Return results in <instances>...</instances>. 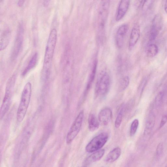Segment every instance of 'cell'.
Returning a JSON list of instances; mask_svg holds the SVG:
<instances>
[{
	"label": "cell",
	"mask_w": 167,
	"mask_h": 167,
	"mask_svg": "<svg viewBox=\"0 0 167 167\" xmlns=\"http://www.w3.org/2000/svg\"><path fill=\"white\" fill-rule=\"evenodd\" d=\"M32 94V85L29 82L25 84L23 90L21 100L17 112V121L21 122L24 119L29 105Z\"/></svg>",
	"instance_id": "6da1fadb"
},
{
	"label": "cell",
	"mask_w": 167,
	"mask_h": 167,
	"mask_svg": "<svg viewBox=\"0 0 167 167\" xmlns=\"http://www.w3.org/2000/svg\"><path fill=\"white\" fill-rule=\"evenodd\" d=\"M110 1H102L100 2L98 11V29L99 40H103L105 34V28L108 18Z\"/></svg>",
	"instance_id": "7a4b0ae2"
},
{
	"label": "cell",
	"mask_w": 167,
	"mask_h": 167,
	"mask_svg": "<svg viewBox=\"0 0 167 167\" xmlns=\"http://www.w3.org/2000/svg\"><path fill=\"white\" fill-rule=\"evenodd\" d=\"M57 39V32L55 29L51 30L46 47L43 68L51 69Z\"/></svg>",
	"instance_id": "3957f363"
},
{
	"label": "cell",
	"mask_w": 167,
	"mask_h": 167,
	"mask_svg": "<svg viewBox=\"0 0 167 167\" xmlns=\"http://www.w3.org/2000/svg\"><path fill=\"white\" fill-rule=\"evenodd\" d=\"M16 76L13 75L8 80L7 84L4 98L0 111V119L1 120L7 113L10 108L14 92Z\"/></svg>",
	"instance_id": "277c9868"
},
{
	"label": "cell",
	"mask_w": 167,
	"mask_h": 167,
	"mask_svg": "<svg viewBox=\"0 0 167 167\" xmlns=\"http://www.w3.org/2000/svg\"><path fill=\"white\" fill-rule=\"evenodd\" d=\"M111 83V78L107 72H103L100 73L96 85V96H103L105 95L109 91Z\"/></svg>",
	"instance_id": "5b68a950"
},
{
	"label": "cell",
	"mask_w": 167,
	"mask_h": 167,
	"mask_svg": "<svg viewBox=\"0 0 167 167\" xmlns=\"http://www.w3.org/2000/svg\"><path fill=\"white\" fill-rule=\"evenodd\" d=\"M108 139L107 133H103L92 139L86 147V151L92 153L99 151L104 146Z\"/></svg>",
	"instance_id": "8992f818"
},
{
	"label": "cell",
	"mask_w": 167,
	"mask_h": 167,
	"mask_svg": "<svg viewBox=\"0 0 167 167\" xmlns=\"http://www.w3.org/2000/svg\"><path fill=\"white\" fill-rule=\"evenodd\" d=\"M84 116V112L82 111L73 122L66 136V142L68 144L71 143L78 134L81 128Z\"/></svg>",
	"instance_id": "52a82bcc"
},
{
	"label": "cell",
	"mask_w": 167,
	"mask_h": 167,
	"mask_svg": "<svg viewBox=\"0 0 167 167\" xmlns=\"http://www.w3.org/2000/svg\"><path fill=\"white\" fill-rule=\"evenodd\" d=\"M24 32L23 25L22 24H20L11 53V58L12 61H15L17 58L21 51L23 45Z\"/></svg>",
	"instance_id": "ba28073f"
},
{
	"label": "cell",
	"mask_w": 167,
	"mask_h": 167,
	"mask_svg": "<svg viewBox=\"0 0 167 167\" xmlns=\"http://www.w3.org/2000/svg\"><path fill=\"white\" fill-rule=\"evenodd\" d=\"M129 28L128 24H123L119 26L116 31L115 41L116 46L119 49L122 48L124 45Z\"/></svg>",
	"instance_id": "9c48e42d"
},
{
	"label": "cell",
	"mask_w": 167,
	"mask_h": 167,
	"mask_svg": "<svg viewBox=\"0 0 167 167\" xmlns=\"http://www.w3.org/2000/svg\"><path fill=\"white\" fill-rule=\"evenodd\" d=\"M140 35V26L135 25L132 29L129 42L128 48L130 51L132 50L138 42Z\"/></svg>",
	"instance_id": "30bf717a"
},
{
	"label": "cell",
	"mask_w": 167,
	"mask_h": 167,
	"mask_svg": "<svg viewBox=\"0 0 167 167\" xmlns=\"http://www.w3.org/2000/svg\"><path fill=\"white\" fill-rule=\"evenodd\" d=\"M130 5L129 1H121L119 2L115 16L116 21H121L124 17L128 10Z\"/></svg>",
	"instance_id": "8fae6325"
},
{
	"label": "cell",
	"mask_w": 167,
	"mask_h": 167,
	"mask_svg": "<svg viewBox=\"0 0 167 167\" xmlns=\"http://www.w3.org/2000/svg\"><path fill=\"white\" fill-rule=\"evenodd\" d=\"M1 42L0 49L1 51L4 50L8 45L11 38V32L9 28L5 26L1 29Z\"/></svg>",
	"instance_id": "7c38bea8"
},
{
	"label": "cell",
	"mask_w": 167,
	"mask_h": 167,
	"mask_svg": "<svg viewBox=\"0 0 167 167\" xmlns=\"http://www.w3.org/2000/svg\"><path fill=\"white\" fill-rule=\"evenodd\" d=\"M161 21L162 20L158 16H156L154 19L151 26L149 35V40L152 41L155 40L157 36L159 30L161 28Z\"/></svg>",
	"instance_id": "4fadbf2b"
},
{
	"label": "cell",
	"mask_w": 167,
	"mask_h": 167,
	"mask_svg": "<svg viewBox=\"0 0 167 167\" xmlns=\"http://www.w3.org/2000/svg\"><path fill=\"white\" fill-rule=\"evenodd\" d=\"M112 117L111 110L108 108L103 109L100 112L98 115V120L100 122L104 125H108L111 121Z\"/></svg>",
	"instance_id": "5bb4252c"
},
{
	"label": "cell",
	"mask_w": 167,
	"mask_h": 167,
	"mask_svg": "<svg viewBox=\"0 0 167 167\" xmlns=\"http://www.w3.org/2000/svg\"><path fill=\"white\" fill-rule=\"evenodd\" d=\"M156 121V117L152 112H150L147 118L146 123V127L144 131L145 135L150 134L154 127Z\"/></svg>",
	"instance_id": "9a60e30c"
},
{
	"label": "cell",
	"mask_w": 167,
	"mask_h": 167,
	"mask_svg": "<svg viewBox=\"0 0 167 167\" xmlns=\"http://www.w3.org/2000/svg\"><path fill=\"white\" fill-rule=\"evenodd\" d=\"M97 60L95 59L93 62L91 72L89 75L87 84L84 92V96L85 97L89 92L90 89H91L92 85V83L94 81L97 69Z\"/></svg>",
	"instance_id": "2e32d148"
},
{
	"label": "cell",
	"mask_w": 167,
	"mask_h": 167,
	"mask_svg": "<svg viewBox=\"0 0 167 167\" xmlns=\"http://www.w3.org/2000/svg\"><path fill=\"white\" fill-rule=\"evenodd\" d=\"M105 152L104 149H100L95 152L86 159L85 162V164L89 165L99 161L104 155Z\"/></svg>",
	"instance_id": "e0dca14e"
},
{
	"label": "cell",
	"mask_w": 167,
	"mask_h": 167,
	"mask_svg": "<svg viewBox=\"0 0 167 167\" xmlns=\"http://www.w3.org/2000/svg\"><path fill=\"white\" fill-rule=\"evenodd\" d=\"M121 153V148L119 147H117L108 154L105 159V161L108 163L114 162L119 158Z\"/></svg>",
	"instance_id": "ac0fdd59"
},
{
	"label": "cell",
	"mask_w": 167,
	"mask_h": 167,
	"mask_svg": "<svg viewBox=\"0 0 167 167\" xmlns=\"http://www.w3.org/2000/svg\"><path fill=\"white\" fill-rule=\"evenodd\" d=\"M38 59V55L37 53H35L33 55L30 59L27 66L26 67L22 73L23 76L25 75L33 68H34L37 64Z\"/></svg>",
	"instance_id": "d6986e66"
},
{
	"label": "cell",
	"mask_w": 167,
	"mask_h": 167,
	"mask_svg": "<svg viewBox=\"0 0 167 167\" xmlns=\"http://www.w3.org/2000/svg\"><path fill=\"white\" fill-rule=\"evenodd\" d=\"M94 114L90 115L88 118V125L90 131L94 132L99 128L100 123Z\"/></svg>",
	"instance_id": "ffe728a7"
},
{
	"label": "cell",
	"mask_w": 167,
	"mask_h": 167,
	"mask_svg": "<svg viewBox=\"0 0 167 167\" xmlns=\"http://www.w3.org/2000/svg\"><path fill=\"white\" fill-rule=\"evenodd\" d=\"M159 51V48L157 45L155 44L152 43L149 45L147 49V56L149 57H153L157 54Z\"/></svg>",
	"instance_id": "44dd1931"
},
{
	"label": "cell",
	"mask_w": 167,
	"mask_h": 167,
	"mask_svg": "<svg viewBox=\"0 0 167 167\" xmlns=\"http://www.w3.org/2000/svg\"><path fill=\"white\" fill-rule=\"evenodd\" d=\"M126 111V107L123 105L118 114L115 122V126L116 128H118L121 126L124 114Z\"/></svg>",
	"instance_id": "7402d4cb"
},
{
	"label": "cell",
	"mask_w": 167,
	"mask_h": 167,
	"mask_svg": "<svg viewBox=\"0 0 167 167\" xmlns=\"http://www.w3.org/2000/svg\"><path fill=\"white\" fill-rule=\"evenodd\" d=\"M164 92L163 91L160 92L157 95L155 100V107L159 108L162 105L164 98Z\"/></svg>",
	"instance_id": "603a6c76"
},
{
	"label": "cell",
	"mask_w": 167,
	"mask_h": 167,
	"mask_svg": "<svg viewBox=\"0 0 167 167\" xmlns=\"http://www.w3.org/2000/svg\"><path fill=\"white\" fill-rule=\"evenodd\" d=\"M139 124L138 119H135L132 122L130 128V135L131 136H134L137 131Z\"/></svg>",
	"instance_id": "cb8c5ba5"
},
{
	"label": "cell",
	"mask_w": 167,
	"mask_h": 167,
	"mask_svg": "<svg viewBox=\"0 0 167 167\" xmlns=\"http://www.w3.org/2000/svg\"><path fill=\"white\" fill-rule=\"evenodd\" d=\"M130 83V78L128 76L123 78L120 82L119 89L120 91H124L128 86Z\"/></svg>",
	"instance_id": "d4e9b609"
},
{
	"label": "cell",
	"mask_w": 167,
	"mask_h": 167,
	"mask_svg": "<svg viewBox=\"0 0 167 167\" xmlns=\"http://www.w3.org/2000/svg\"><path fill=\"white\" fill-rule=\"evenodd\" d=\"M163 149V146L162 143H160L157 146L156 152V158L159 159L161 157Z\"/></svg>",
	"instance_id": "484cf974"
},
{
	"label": "cell",
	"mask_w": 167,
	"mask_h": 167,
	"mask_svg": "<svg viewBox=\"0 0 167 167\" xmlns=\"http://www.w3.org/2000/svg\"><path fill=\"white\" fill-rule=\"evenodd\" d=\"M167 122V113L163 116L162 119L161 123H160V127L161 128L164 126Z\"/></svg>",
	"instance_id": "4316f807"
},
{
	"label": "cell",
	"mask_w": 167,
	"mask_h": 167,
	"mask_svg": "<svg viewBox=\"0 0 167 167\" xmlns=\"http://www.w3.org/2000/svg\"><path fill=\"white\" fill-rule=\"evenodd\" d=\"M25 1H18V5L19 7H22L24 4Z\"/></svg>",
	"instance_id": "83f0119b"
},
{
	"label": "cell",
	"mask_w": 167,
	"mask_h": 167,
	"mask_svg": "<svg viewBox=\"0 0 167 167\" xmlns=\"http://www.w3.org/2000/svg\"><path fill=\"white\" fill-rule=\"evenodd\" d=\"M164 8H165V10L167 14V1H166L165 2Z\"/></svg>",
	"instance_id": "f1b7e54d"
}]
</instances>
